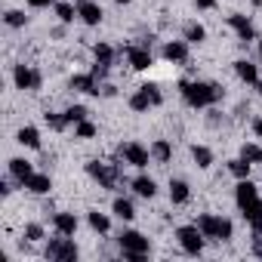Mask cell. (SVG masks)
Returning a JSON list of instances; mask_svg holds the SVG:
<instances>
[{
  "label": "cell",
  "mask_w": 262,
  "mask_h": 262,
  "mask_svg": "<svg viewBox=\"0 0 262 262\" xmlns=\"http://www.w3.org/2000/svg\"><path fill=\"white\" fill-rule=\"evenodd\" d=\"M16 142L19 145H25V148H31V151H40V129L37 126H22L19 133H16Z\"/></svg>",
  "instance_id": "d6986e66"
},
{
  "label": "cell",
  "mask_w": 262,
  "mask_h": 262,
  "mask_svg": "<svg viewBox=\"0 0 262 262\" xmlns=\"http://www.w3.org/2000/svg\"><path fill=\"white\" fill-rule=\"evenodd\" d=\"M123 53H126V62H129V68H133V71H148V68L155 65V56H151V50H148V47L129 43Z\"/></svg>",
  "instance_id": "8fae6325"
},
{
  "label": "cell",
  "mask_w": 262,
  "mask_h": 262,
  "mask_svg": "<svg viewBox=\"0 0 262 262\" xmlns=\"http://www.w3.org/2000/svg\"><path fill=\"white\" fill-rule=\"evenodd\" d=\"M234 204L244 213L247 225L253 228V234H262V194L250 179H237L234 185Z\"/></svg>",
  "instance_id": "6da1fadb"
},
{
  "label": "cell",
  "mask_w": 262,
  "mask_h": 262,
  "mask_svg": "<svg viewBox=\"0 0 262 262\" xmlns=\"http://www.w3.org/2000/svg\"><path fill=\"white\" fill-rule=\"evenodd\" d=\"M158 105H164V93H161L158 83H142L133 96H129V108L139 111V114H145L148 108H158Z\"/></svg>",
  "instance_id": "52a82bcc"
},
{
  "label": "cell",
  "mask_w": 262,
  "mask_h": 262,
  "mask_svg": "<svg viewBox=\"0 0 262 262\" xmlns=\"http://www.w3.org/2000/svg\"><path fill=\"white\" fill-rule=\"evenodd\" d=\"M99 133V126L86 117V120H80V123H74V139H93Z\"/></svg>",
  "instance_id": "4dcf8cb0"
},
{
  "label": "cell",
  "mask_w": 262,
  "mask_h": 262,
  "mask_svg": "<svg viewBox=\"0 0 262 262\" xmlns=\"http://www.w3.org/2000/svg\"><path fill=\"white\" fill-rule=\"evenodd\" d=\"M111 213H114L120 222H133V219H136V207H133V201H129V198H114Z\"/></svg>",
  "instance_id": "44dd1931"
},
{
  "label": "cell",
  "mask_w": 262,
  "mask_h": 262,
  "mask_svg": "<svg viewBox=\"0 0 262 262\" xmlns=\"http://www.w3.org/2000/svg\"><path fill=\"white\" fill-rule=\"evenodd\" d=\"M228 28L237 34V40H241V43L256 40V28H253L250 16H244V13H231V16H228Z\"/></svg>",
  "instance_id": "4fadbf2b"
},
{
  "label": "cell",
  "mask_w": 262,
  "mask_h": 262,
  "mask_svg": "<svg viewBox=\"0 0 262 262\" xmlns=\"http://www.w3.org/2000/svg\"><path fill=\"white\" fill-rule=\"evenodd\" d=\"M250 126H253V133H256V139H262V117L256 114L253 120H250Z\"/></svg>",
  "instance_id": "74e56055"
},
{
  "label": "cell",
  "mask_w": 262,
  "mask_h": 262,
  "mask_svg": "<svg viewBox=\"0 0 262 262\" xmlns=\"http://www.w3.org/2000/svg\"><path fill=\"white\" fill-rule=\"evenodd\" d=\"M253 253L262 256V234H253Z\"/></svg>",
  "instance_id": "60d3db41"
},
{
  "label": "cell",
  "mask_w": 262,
  "mask_h": 262,
  "mask_svg": "<svg viewBox=\"0 0 262 262\" xmlns=\"http://www.w3.org/2000/svg\"><path fill=\"white\" fill-rule=\"evenodd\" d=\"M176 241H179V247H182L185 256H201L204 244H207V237H204V231L198 225H179L176 228Z\"/></svg>",
  "instance_id": "ba28073f"
},
{
  "label": "cell",
  "mask_w": 262,
  "mask_h": 262,
  "mask_svg": "<svg viewBox=\"0 0 262 262\" xmlns=\"http://www.w3.org/2000/svg\"><path fill=\"white\" fill-rule=\"evenodd\" d=\"M259 164H262V161H259Z\"/></svg>",
  "instance_id": "bcb514c9"
},
{
  "label": "cell",
  "mask_w": 262,
  "mask_h": 262,
  "mask_svg": "<svg viewBox=\"0 0 262 262\" xmlns=\"http://www.w3.org/2000/svg\"><path fill=\"white\" fill-rule=\"evenodd\" d=\"M241 158H247L250 164H259V161H262V148L253 145V142H244V145H241Z\"/></svg>",
  "instance_id": "e575fe53"
},
{
  "label": "cell",
  "mask_w": 262,
  "mask_h": 262,
  "mask_svg": "<svg viewBox=\"0 0 262 262\" xmlns=\"http://www.w3.org/2000/svg\"><path fill=\"white\" fill-rule=\"evenodd\" d=\"M13 83H16V90H25V93H37L40 90V83H43V77H40V71L37 68H31V65H16L13 68Z\"/></svg>",
  "instance_id": "30bf717a"
},
{
  "label": "cell",
  "mask_w": 262,
  "mask_h": 262,
  "mask_svg": "<svg viewBox=\"0 0 262 262\" xmlns=\"http://www.w3.org/2000/svg\"><path fill=\"white\" fill-rule=\"evenodd\" d=\"M31 173H34V164H31V161H25V158H10V179H13L16 185L25 188V182L31 179Z\"/></svg>",
  "instance_id": "2e32d148"
},
{
  "label": "cell",
  "mask_w": 262,
  "mask_h": 262,
  "mask_svg": "<svg viewBox=\"0 0 262 262\" xmlns=\"http://www.w3.org/2000/svg\"><path fill=\"white\" fill-rule=\"evenodd\" d=\"M25 241H31V244L34 241H43V225L40 222H28L25 225Z\"/></svg>",
  "instance_id": "d590c367"
},
{
  "label": "cell",
  "mask_w": 262,
  "mask_h": 262,
  "mask_svg": "<svg viewBox=\"0 0 262 262\" xmlns=\"http://www.w3.org/2000/svg\"><path fill=\"white\" fill-rule=\"evenodd\" d=\"M4 22H7L10 28H25V25H28V16H25L22 10H7V13H4Z\"/></svg>",
  "instance_id": "d6a6232c"
},
{
  "label": "cell",
  "mask_w": 262,
  "mask_h": 262,
  "mask_svg": "<svg viewBox=\"0 0 262 262\" xmlns=\"http://www.w3.org/2000/svg\"><path fill=\"white\" fill-rule=\"evenodd\" d=\"M86 225H90L96 234H108V231H111V219H108L105 213H99V210H90V213H86Z\"/></svg>",
  "instance_id": "d4e9b609"
},
{
  "label": "cell",
  "mask_w": 262,
  "mask_h": 262,
  "mask_svg": "<svg viewBox=\"0 0 262 262\" xmlns=\"http://www.w3.org/2000/svg\"><path fill=\"white\" fill-rule=\"evenodd\" d=\"M259 59H262V40H259Z\"/></svg>",
  "instance_id": "f6af8a7d"
},
{
  "label": "cell",
  "mask_w": 262,
  "mask_h": 262,
  "mask_svg": "<svg viewBox=\"0 0 262 262\" xmlns=\"http://www.w3.org/2000/svg\"><path fill=\"white\" fill-rule=\"evenodd\" d=\"M68 86L77 90V93H86V96H99V93H102V80H99L93 71H86V74H74V77L68 80Z\"/></svg>",
  "instance_id": "5bb4252c"
},
{
  "label": "cell",
  "mask_w": 262,
  "mask_h": 262,
  "mask_svg": "<svg viewBox=\"0 0 262 262\" xmlns=\"http://www.w3.org/2000/svg\"><path fill=\"white\" fill-rule=\"evenodd\" d=\"M161 56H164L167 62H173V65L188 62V40H185V37H182V40H167L164 50H161Z\"/></svg>",
  "instance_id": "9a60e30c"
},
{
  "label": "cell",
  "mask_w": 262,
  "mask_h": 262,
  "mask_svg": "<svg viewBox=\"0 0 262 262\" xmlns=\"http://www.w3.org/2000/svg\"><path fill=\"white\" fill-rule=\"evenodd\" d=\"M170 201H173L176 207H182V204L191 201V188H188L185 179H170Z\"/></svg>",
  "instance_id": "603a6c76"
},
{
  "label": "cell",
  "mask_w": 262,
  "mask_h": 262,
  "mask_svg": "<svg viewBox=\"0 0 262 262\" xmlns=\"http://www.w3.org/2000/svg\"><path fill=\"white\" fill-rule=\"evenodd\" d=\"M53 13L59 16V22H62V25H71V22L77 19V7H74V4H68V0H56V4H53Z\"/></svg>",
  "instance_id": "484cf974"
},
{
  "label": "cell",
  "mask_w": 262,
  "mask_h": 262,
  "mask_svg": "<svg viewBox=\"0 0 262 262\" xmlns=\"http://www.w3.org/2000/svg\"><path fill=\"white\" fill-rule=\"evenodd\" d=\"M114 4H123V7H126V4H133V0H114Z\"/></svg>",
  "instance_id": "7bdbcfd3"
},
{
  "label": "cell",
  "mask_w": 262,
  "mask_h": 262,
  "mask_svg": "<svg viewBox=\"0 0 262 262\" xmlns=\"http://www.w3.org/2000/svg\"><path fill=\"white\" fill-rule=\"evenodd\" d=\"M25 188L31 191V194H50V188H53V179H50V173H31V179L25 182Z\"/></svg>",
  "instance_id": "7402d4cb"
},
{
  "label": "cell",
  "mask_w": 262,
  "mask_h": 262,
  "mask_svg": "<svg viewBox=\"0 0 262 262\" xmlns=\"http://www.w3.org/2000/svg\"><path fill=\"white\" fill-rule=\"evenodd\" d=\"M86 176L96 179L102 188H117L123 182L120 164H105V161H86Z\"/></svg>",
  "instance_id": "5b68a950"
},
{
  "label": "cell",
  "mask_w": 262,
  "mask_h": 262,
  "mask_svg": "<svg viewBox=\"0 0 262 262\" xmlns=\"http://www.w3.org/2000/svg\"><path fill=\"white\" fill-rule=\"evenodd\" d=\"M93 56H96V62H102V65H114V47L111 43H96L93 47Z\"/></svg>",
  "instance_id": "f546056e"
},
{
  "label": "cell",
  "mask_w": 262,
  "mask_h": 262,
  "mask_svg": "<svg viewBox=\"0 0 262 262\" xmlns=\"http://www.w3.org/2000/svg\"><path fill=\"white\" fill-rule=\"evenodd\" d=\"M250 170H253V164H250L247 158H234V161H228V173H231L234 179H250Z\"/></svg>",
  "instance_id": "f1b7e54d"
},
{
  "label": "cell",
  "mask_w": 262,
  "mask_h": 262,
  "mask_svg": "<svg viewBox=\"0 0 262 262\" xmlns=\"http://www.w3.org/2000/svg\"><path fill=\"white\" fill-rule=\"evenodd\" d=\"M198 10H216V0H194Z\"/></svg>",
  "instance_id": "f35d334b"
},
{
  "label": "cell",
  "mask_w": 262,
  "mask_h": 262,
  "mask_svg": "<svg viewBox=\"0 0 262 262\" xmlns=\"http://www.w3.org/2000/svg\"><path fill=\"white\" fill-rule=\"evenodd\" d=\"M194 225L204 231L207 241H231V237H234L231 219H225V216H219V213H201Z\"/></svg>",
  "instance_id": "277c9868"
},
{
  "label": "cell",
  "mask_w": 262,
  "mask_h": 262,
  "mask_svg": "<svg viewBox=\"0 0 262 262\" xmlns=\"http://www.w3.org/2000/svg\"><path fill=\"white\" fill-rule=\"evenodd\" d=\"M43 256H47V259H53V262H77L80 250H77L74 237H68V234H56V237L47 244Z\"/></svg>",
  "instance_id": "8992f818"
},
{
  "label": "cell",
  "mask_w": 262,
  "mask_h": 262,
  "mask_svg": "<svg viewBox=\"0 0 262 262\" xmlns=\"http://www.w3.org/2000/svg\"><path fill=\"white\" fill-rule=\"evenodd\" d=\"M74 7H77V19H80L83 25H90V28L102 25L105 13H102V7L96 4V0H74Z\"/></svg>",
  "instance_id": "7c38bea8"
},
{
  "label": "cell",
  "mask_w": 262,
  "mask_h": 262,
  "mask_svg": "<svg viewBox=\"0 0 262 262\" xmlns=\"http://www.w3.org/2000/svg\"><path fill=\"white\" fill-rule=\"evenodd\" d=\"M117 247H120V256L129 259V262H145L148 253H151V241L136 228H123L117 234Z\"/></svg>",
  "instance_id": "3957f363"
},
{
  "label": "cell",
  "mask_w": 262,
  "mask_h": 262,
  "mask_svg": "<svg viewBox=\"0 0 262 262\" xmlns=\"http://www.w3.org/2000/svg\"><path fill=\"white\" fill-rule=\"evenodd\" d=\"M0 194H4V198H10V194H13V182H10V179L0 182Z\"/></svg>",
  "instance_id": "ab89813d"
},
{
  "label": "cell",
  "mask_w": 262,
  "mask_h": 262,
  "mask_svg": "<svg viewBox=\"0 0 262 262\" xmlns=\"http://www.w3.org/2000/svg\"><path fill=\"white\" fill-rule=\"evenodd\" d=\"M151 158H155V164H170L173 161V145L167 139H155L151 142Z\"/></svg>",
  "instance_id": "cb8c5ba5"
},
{
  "label": "cell",
  "mask_w": 262,
  "mask_h": 262,
  "mask_svg": "<svg viewBox=\"0 0 262 262\" xmlns=\"http://www.w3.org/2000/svg\"><path fill=\"white\" fill-rule=\"evenodd\" d=\"M253 7H262V0H253Z\"/></svg>",
  "instance_id": "ee69618b"
},
{
  "label": "cell",
  "mask_w": 262,
  "mask_h": 262,
  "mask_svg": "<svg viewBox=\"0 0 262 262\" xmlns=\"http://www.w3.org/2000/svg\"><path fill=\"white\" fill-rule=\"evenodd\" d=\"M191 158H194V164H198L201 170H210V167H213V161H216V158H213V151H210L207 145H191Z\"/></svg>",
  "instance_id": "4316f807"
},
{
  "label": "cell",
  "mask_w": 262,
  "mask_h": 262,
  "mask_svg": "<svg viewBox=\"0 0 262 262\" xmlns=\"http://www.w3.org/2000/svg\"><path fill=\"white\" fill-rule=\"evenodd\" d=\"M117 151H120V158H123L129 167H136V170H145V167L155 161V158H151V148H145L142 142H123Z\"/></svg>",
  "instance_id": "9c48e42d"
},
{
  "label": "cell",
  "mask_w": 262,
  "mask_h": 262,
  "mask_svg": "<svg viewBox=\"0 0 262 262\" xmlns=\"http://www.w3.org/2000/svg\"><path fill=\"white\" fill-rule=\"evenodd\" d=\"M43 120H47V126H50V129H56V133L68 126V120H65V111H62V114H56V111H47V114H43Z\"/></svg>",
  "instance_id": "836d02e7"
},
{
  "label": "cell",
  "mask_w": 262,
  "mask_h": 262,
  "mask_svg": "<svg viewBox=\"0 0 262 262\" xmlns=\"http://www.w3.org/2000/svg\"><path fill=\"white\" fill-rule=\"evenodd\" d=\"M77 216L74 213H56L53 216V228H56V234H68V237H74L77 234Z\"/></svg>",
  "instance_id": "e0dca14e"
},
{
  "label": "cell",
  "mask_w": 262,
  "mask_h": 262,
  "mask_svg": "<svg viewBox=\"0 0 262 262\" xmlns=\"http://www.w3.org/2000/svg\"><path fill=\"white\" fill-rule=\"evenodd\" d=\"M129 188H133L139 198H145V201H151V198L158 194V182H155L151 176H145V173H139L133 182H129Z\"/></svg>",
  "instance_id": "ac0fdd59"
},
{
  "label": "cell",
  "mask_w": 262,
  "mask_h": 262,
  "mask_svg": "<svg viewBox=\"0 0 262 262\" xmlns=\"http://www.w3.org/2000/svg\"><path fill=\"white\" fill-rule=\"evenodd\" d=\"M256 90H259V96H262V77H259V80H256Z\"/></svg>",
  "instance_id": "b9f144b4"
},
{
  "label": "cell",
  "mask_w": 262,
  "mask_h": 262,
  "mask_svg": "<svg viewBox=\"0 0 262 262\" xmlns=\"http://www.w3.org/2000/svg\"><path fill=\"white\" fill-rule=\"evenodd\" d=\"M25 4L31 7V10H47V7H53L56 0H25Z\"/></svg>",
  "instance_id": "8d00e7d4"
},
{
  "label": "cell",
  "mask_w": 262,
  "mask_h": 262,
  "mask_svg": "<svg viewBox=\"0 0 262 262\" xmlns=\"http://www.w3.org/2000/svg\"><path fill=\"white\" fill-rule=\"evenodd\" d=\"M179 93H182V102L188 108H213L222 99V86L219 83H207V80H182Z\"/></svg>",
  "instance_id": "7a4b0ae2"
},
{
  "label": "cell",
  "mask_w": 262,
  "mask_h": 262,
  "mask_svg": "<svg viewBox=\"0 0 262 262\" xmlns=\"http://www.w3.org/2000/svg\"><path fill=\"white\" fill-rule=\"evenodd\" d=\"M86 117H90V108H86V105H71V108H65L68 126H71V123H80V120H86Z\"/></svg>",
  "instance_id": "1f68e13d"
},
{
  "label": "cell",
  "mask_w": 262,
  "mask_h": 262,
  "mask_svg": "<svg viewBox=\"0 0 262 262\" xmlns=\"http://www.w3.org/2000/svg\"><path fill=\"white\" fill-rule=\"evenodd\" d=\"M182 37H185L188 43H204V40H207V28H204L201 22H188L185 31H182Z\"/></svg>",
  "instance_id": "83f0119b"
},
{
  "label": "cell",
  "mask_w": 262,
  "mask_h": 262,
  "mask_svg": "<svg viewBox=\"0 0 262 262\" xmlns=\"http://www.w3.org/2000/svg\"><path fill=\"white\" fill-rule=\"evenodd\" d=\"M234 74H237L244 83L256 86V80H259V65H253L250 59H237V62H234Z\"/></svg>",
  "instance_id": "ffe728a7"
}]
</instances>
